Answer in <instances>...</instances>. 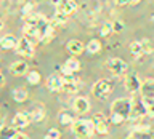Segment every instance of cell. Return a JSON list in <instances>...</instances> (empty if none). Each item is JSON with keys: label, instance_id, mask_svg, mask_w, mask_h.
<instances>
[{"label": "cell", "instance_id": "obj_1", "mask_svg": "<svg viewBox=\"0 0 154 139\" xmlns=\"http://www.w3.org/2000/svg\"><path fill=\"white\" fill-rule=\"evenodd\" d=\"M130 110H132V99L130 98H120L116 99L111 104V123L122 125L128 120Z\"/></svg>", "mask_w": 154, "mask_h": 139}, {"label": "cell", "instance_id": "obj_2", "mask_svg": "<svg viewBox=\"0 0 154 139\" xmlns=\"http://www.w3.org/2000/svg\"><path fill=\"white\" fill-rule=\"evenodd\" d=\"M71 128L77 139H90L95 133V123H93V120H88V118L75 120L71 125Z\"/></svg>", "mask_w": 154, "mask_h": 139}, {"label": "cell", "instance_id": "obj_3", "mask_svg": "<svg viewBox=\"0 0 154 139\" xmlns=\"http://www.w3.org/2000/svg\"><path fill=\"white\" fill-rule=\"evenodd\" d=\"M106 69L116 77H122L128 72V64L120 58H109L106 61Z\"/></svg>", "mask_w": 154, "mask_h": 139}, {"label": "cell", "instance_id": "obj_4", "mask_svg": "<svg viewBox=\"0 0 154 139\" xmlns=\"http://www.w3.org/2000/svg\"><path fill=\"white\" fill-rule=\"evenodd\" d=\"M111 91H112V83H111L109 80H106V78H101L93 85L91 94H93L95 98H98V99H106L111 94Z\"/></svg>", "mask_w": 154, "mask_h": 139}, {"label": "cell", "instance_id": "obj_5", "mask_svg": "<svg viewBox=\"0 0 154 139\" xmlns=\"http://www.w3.org/2000/svg\"><path fill=\"white\" fill-rule=\"evenodd\" d=\"M14 51L23 58H32L34 56V43L29 40V38L23 37L18 40L16 46H14Z\"/></svg>", "mask_w": 154, "mask_h": 139}, {"label": "cell", "instance_id": "obj_6", "mask_svg": "<svg viewBox=\"0 0 154 139\" xmlns=\"http://www.w3.org/2000/svg\"><path fill=\"white\" fill-rule=\"evenodd\" d=\"M144 115H148V114H146V107H144L143 98L141 99H132V110H130L128 120L137 122V120H140Z\"/></svg>", "mask_w": 154, "mask_h": 139}, {"label": "cell", "instance_id": "obj_7", "mask_svg": "<svg viewBox=\"0 0 154 139\" xmlns=\"http://www.w3.org/2000/svg\"><path fill=\"white\" fill-rule=\"evenodd\" d=\"M93 123H95V133L101 134V136H104V134L109 133V126H108V120H106L104 114L101 112H96L93 115Z\"/></svg>", "mask_w": 154, "mask_h": 139}, {"label": "cell", "instance_id": "obj_8", "mask_svg": "<svg viewBox=\"0 0 154 139\" xmlns=\"http://www.w3.org/2000/svg\"><path fill=\"white\" fill-rule=\"evenodd\" d=\"M61 80H63V88L61 90L64 91V93H77L79 83H77V80L74 78V74H63Z\"/></svg>", "mask_w": 154, "mask_h": 139}, {"label": "cell", "instance_id": "obj_9", "mask_svg": "<svg viewBox=\"0 0 154 139\" xmlns=\"http://www.w3.org/2000/svg\"><path fill=\"white\" fill-rule=\"evenodd\" d=\"M125 90L130 93H138L141 90V80L138 78V75L135 74H125Z\"/></svg>", "mask_w": 154, "mask_h": 139}, {"label": "cell", "instance_id": "obj_10", "mask_svg": "<svg viewBox=\"0 0 154 139\" xmlns=\"http://www.w3.org/2000/svg\"><path fill=\"white\" fill-rule=\"evenodd\" d=\"M75 10H77V3L74 0H60V2L56 3V11L66 14V16L72 14Z\"/></svg>", "mask_w": 154, "mask_h": 139}, {"label": "cell", "instance_id": "obj_11", "mask_svg": "<svg viewBox=\"0 0 154 139\" xmlns=\"http://www.w3.org/2000/svg\"><path fill=\"white\" fill-rule=\"evenodd\" d=\"M133 139H154V133L151 131V128L143 125V126H135L130 134Z\"/></svg>", "mask_w": 154, "mask_h": 139}, {"label": "cell", "instance_id": "obj_12", "mask_svg": "<svg viewBox=\"0 0 154 139\" xmlns=\"http://www.w3.org/2000/svg\"><path fill=\"white\" fill-rule=\"evenodd\" d=\"M58 122H60L63 126H71V125L75 122V110L74 112L69 109L60 110V114H58Z\"/></svg>", "mask_w": 154, "mask_h": 139}, {"label": "cell", "instance_id": "obj_13", "mask_svg": "<svg viewBox=\"0 0 154 139\" xmlns=\"http://www.w3.org/2000/svg\"><path fill=\"white\" fill-rule=\"evenodd\" d=\"M29 123H31V118H29V114H26V112H18L13 117V126L16 129L26 128Z\"/></svg>", "mask_w": 154, "mask_h": 139}, {"label": "cell", "instance_id": "obj_14", "mask_svg": "<svg viewBox=\"0 0 154 139\" xmlns=\"http://www.w3.org/2000/svg\"><path fill=\"white\" fill-rule=\"evenodd\" d=\"M74 110L75 114H85L90 110V101L85 96H79L74 99Z\"/></svg>", "mask_w": 154, "mask_h": 139}, {"label": "cell", "instance_id": "obj_15", "mask_svg": "<svg viewBox=\"0 0 154 139\" xmlns=\"http://www.w3.org/2000/svg\"><path fill=\"white\" fill-rule=\"evenodd\" d=\"M29 69V66H27V62L26 61H23V59H19V61H14L11 66H10V72H11L13 75H24L27 72Z\"/></svg>", "mask_w": 154, "mask_h": 139}, {"label": "cell", "instance_id": "obj_16", "mask_svg": "<svg viewBox=\"0 0 154 139\" xmlns=\"http://www.w3.org/2000/svg\"><path fill=\"white\" fill-rule=\"evenodd\" d=\"M141 96L143 98H154V80L146 78L141 81Z\"/></svg>", "mask_w": 154, "mask_h": 139}, {"label": "cell", "instance_id": "obj_17", "mask_svg": "<svg viewBox=\"0 0 154 139\" xmlns=\"http://www.w3.org/2000/svg\"><path fill=\"white\" fill-rule=\"evenodd\" d=\"M79 69H80V62L75 58H71L63 64V74H75Z\"/></svg>", "mask_w": 154, "mask_h": 139}, {"label": "cell", "instance_id": "obj_18", "mask_svg": "<svg viewBox=\"0 0 154 139\" xmlns=\"http://www.w3.org/2000/svg\"><path fill=\"white\" fill-rule=\"evenodd\" d=\"M67 51L69 53H72V55H80V53H84V50H85V45L82 43L80 40H77V38H72V40H69L67 42Z\"/></svg>", "mask_w": 154, "mask_h": 139}, {"label": "cell", "instance_id": "obj_19", "mask_svg": "<svg viewBox=\"0 0 154 139\" xmlns=\"http://www.w3.org/2000/svg\"><path fill=\"white\" fill-rule=\"evenodd\" d=\"M47 88L50 91H61L63 88V80L60 75H51L47 78Z\"/></svg>", "mask_w": 154, "mask_h": 139}, {"label": "cell", "instance_id": "obj_20", "mask_svg": "<svg viewBox=\"0 0 154 139\" xmlns=\"http://www.w3.org/2000/svg\"><path fill=\"white\" fill-rule=\"evenodd\" d=\"M18 40L13 35H5L0 38V50H13L16 46Z\"/></svg>", "mask_w": 154, "mask_h": 139}, {"label": "cell", "instance_id": "obj_21", "mask_svg": "<svg viewBox=\"0 0 154 139\" xmlns=\"http://www.w3.org/2000/svg\"><path fill=\"white\" fill-rule=\"evenodd\" d=\"M16 128L13 126H8V125H0V139H11L14 134H16Z\"/></svg>", "mask_w": 154, "mask_h": 139}, {"label": "cell", "instance_id": "obj_22", "mask_svg": "<svg viewBox=\"0 0 154 139\" xmlns=\"http://www.w3.org/2000/svg\"><path fill=\"white\" fill-rule=\"evenodd\" d=\"M29 114V118H31V123H37V122H42L43 118H45V110H43V107H35L32 109Z\"/></svg>", "mask_w": 154, "mask_h": 139}, {"label": "cell", "instance_id": "obj_23", "mask_svg": "<svg viewBox=\"0 0 154 139\" xmlns=\"http://www.w3.org/2000/svg\"><path fill=\"white\" fill-rule=\"evenodd\" d=\"M85 50L88 53H91V55H96V53L101 51V42L98 38H91V40L85 45Z\"/></svg>", "mask_w": 154, "mask_h": 139}, {"label": "cell", "instance_id": "obj_24", "mask_svg": "<svg viewBox=\"0 0 154 139\" xmlns=\"http://www.w3.org/2000/svg\"><path fill=\"white\" fill-rule=\"evenodd\" d=\"M11 96L16 102H24L27 99V90L26 88H14L11 91Z\"/></svg>", "mask_w": 154, "mask_h": 139}, {"label": "cell", "instance_id": "obj_25", "mask_svg": "<svg viewBox=\"0 0 154 139\" xmlns=\"http://www.w3.org/2000/svg\"><path fill=\"white\" fill-rule=\"evenodd\" d=\"M128 50H130V53H132L135 58H141L144 55L143 48H141V43H140V42H132V43H130V46H128Z\"/></svg>", "mask_w": 154, "mask_h": 139}, {"label": "cell", "instance_id": "obj_26", "mask_svg": "<svg viewBox=\"0 0 154 139\" xmlns=\"http://www.w3.org/2000/svg\"><path fill=\"white\" fill-rule=\"evenodd\" d=\"M26 78H27L29 85H38V81H40V74H38L37 70H29Z\"/></svg>", "mask_w": 154, "mask_h": 139}, {"label": "cell", "instance_id": "obj_27", "mask_svg": "<svg viewBox=\"0 0 154 139\" xmlns=\"http://www.w3.org/2000/svg\"><path fill=\"white\" fill-rule=\"evenodd\" d=\"M143 102H144V107H146V114L154 117V98H143Z\"/></svg>", "mask_w": 154, "mask_h": 139}, {"label": "cell", "instance_id": "obj_28", "mask_svg": "<svg viewBox=\"0 0 154 139\" xmlns=\"http://www.w3.org/2000/svg\"><path fill=\"white\" fill-rule=\"evenodd\" d=\"M101 37H109L111 34H114V29H112V22H106L101 26Z\"/></svg>", "mask_w": 154, "mask_h": 139}, {"label": "cell", "instance_id": "obj_29", "mask_svg": "<svg viewBox=\"0 0 154 139\" xmlns=\"http://www.w3.org/2000/svg\"><path fill=\"white\" fill-rule=\"evenodd\" d=\"M141 48H143V53H152L154 51V45L151 43V40H148V38H143L141 42Z\"/></svg>", "mask_w": 154, "mask_h": 139}, {"label": "cell", "instance_id": "obj_30", "mask_svg": "<svg viewBox=\"0 0 154 139\" xmlns=\"http://www.w3.org/2000/svg\"><path fill=\"white\" fill-rule=\"evenodd\" d=\"M66 21H67V16H66V14L56 11L55 18L51 19V24H53V26H55V24H66Z\"/></svg>", "mask_w": 154, "mask_h": 139}, {"label": "cell", "instance_id": "obj_31", "mask_svg": "<svg viewBox=\"0 0 154 139\" xmlns=\"http://www.w3.org/2000/svg\"><path fill=\"white\" fill-rule=\"evenodd\" d=\"M32 8H34V3H32V2H27V3L23 7V10H21V14H23V16H26V14L29 16V14L32 13Z\"/></svg>", "mask_w": 154, "mask_h": 139}, {"label": "cell", "instance_id": "obj_32", "mask_svg": "<svg viewBox=\"0 0 154 139\" xmlns=\"http://www.w3.org/2000/svg\"><path fill=\"white\" fill-rule=\"evenodd\" d=\"M60 136H61V133H60V129H56V128L48 129V133H47V138H50V139H60Z\"/></svg>", "mask_w": 154, "mask_h": 139}, {"label": "cell", "instance_id": "obj_33", "mask_svg": "<svg viewBox=\"0 0 154 139\" xmlns=\"http://www.w3.org/2000/svg\"><path fill=\"white\" fill-rule=\"evenodd\" d=\"M140 0H116L117 7H125V5H137Z\"/></svg>", "mask_w": 154, "mask_h": 139}, {"label": "cell", "instance_id": "obj_34", "mask_svg": "<svg viewBox=\"0 0 154 139\" xmlns=\"http://www.w3.org/2000/svg\"><path fill=\"white\" fill-rule=\"evenodd\" d=\"M124 27H125V26H124V22H122V21H114V22H112V29H114V32H116V34L122 32V31H124Z\"/></svg>", "mask_w": 154, "mask_h": 139}, {"label": "cell", "instance_id": "obj_35", "mask_svg": "<svg viewBox=\"0 0 154 139\" xmlns=\"http://www.w3.org/2000/svg\"><path fill=\"white\" fill-rule=\"evenodd\" d=\"M11 139H29V138L26 136V134H23V133H16Z\"/></svg>", "mask_w": 154, "mask_h": 139}, {"label": "cell", "instance_id": "obj_36", "mask_svg": "<svg viewBox=\"0 0 154 139\" xmlns=\"http://www.w3.org/2000/svg\"><path fill=\"white\" fill-rule=\"evenodd\" d=\"M5 81H7V80H5V75H3V74H0V86H3V85H5Z\"/></svg>", "mask_w": 154, "mask_h": 139}, {"label": "cell", "instance_id": "obj_37", "mask_svg": "<svg viewBox=\"0 0 154 139\" xmlns=\"http://www.w3.org/2000/svg\"><path fill=\"white\" fill-rule=\"evenodd\" d=\"M3 29V21H2V18H0V31Z\"/></svg>", "mask_w": 154, "mask_h": 139}, {"label": "cell", "instance_id": "obj_38", "mask_svg": "<svg viewBox=\"0 0 154 139\" xmlns=\"http://www.w3.org/2000/svg\"><path fill=\"white\" fill-rule=\"evenodd\" d=\"M58 2H60V0H51V3H55V5H56Z\"/></svg>", "mask_w": 154, "mask_h": 139}, {"label": "cell", "instance_id": "obj_39", "mask_svg": "<svg viewBox=\"0 0 154 139\" xmlns=\"http://www.w3.org/2000/svg\"><path fill=\"white\" fill-rule=\"evenodd\" d=\"M130 139H133V138H132V136H130Z\"/></svg>", "mask_w": 154, "mask_h": 139}, {"label": "cell", "instance_id": "obj_40", "mask_svg": "<svg viewBox=\"0 0 154 139\" xmlns=\"http://www.w3.org/2000/svg\"><path fill=\"white\" fill-rule=\"evenodd\" d=\"M45 139H50V138H45Z\"/></svg>", "mask_w": 154, "mask_h": 139}, {"label": "cell", "instance_id": "obj_41", "mask_svg": "<svg viewBox=\"0 0 154 139\" xmlns=\"http://www.w3.org/2000/svg\"><path fill=\"white\" fill-rule=\"evenodd\" d=\"M152 21H154V16H152Z\"/></svg>", "mask_w": 154, "mask_h": 139}, {"label": "cell", "instance_id": "obj_42", "mask_svg": "<svg viewBox=\"0 0 154 139\" xmlns=\"http://www.w3.org/2000/svg\"><path fill=\"white\" fill-rule=\"evenodd\" d=\"M127 139H130V138H127Z\"/></svg>", "mask_w": 154, "mask_h": 139}]
</instances>
